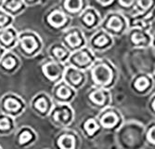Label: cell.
I'll return each mask as SVG.
<instances>
[{
	"label": "cell",
	"mask_w": 155,
	"mask_h": 149,
	"mask_svg": "<svg viewBox=\"0 0 155 149\" xmlns=\"http://www.w3.org/2000/svg\"><path fill=\"white\" fill-rule=\"evenodd\" d=\"M87 72L92 86L109 90L116 86L120 78L116 65L107 58H97Z\"/></svg>",
	"instance_id": "obj_1"
},
{
	"label": "cell",
	"mask_w": 155,
	"mask_h": 149,
	"mask_svg": "<svg viewBox=\"0 0 155 149\" xmlns=\"http://www.w3.org/2000/svg\"><path fill=\"white\" fill-rule=\"evenodd\" d=\"M145 126L137 120L124 121L115 132V143L119 149H145Z\"/></svg>",
	"instance_id": "obj_2"
},
{
	"label": "cell",
	"mask_w": 155,
	"mask_h": 149,
	"mask_svg": "<svg viewBox=\"0 0 155 149\" xmlns=\"http://www.w3.org/2000/svg\"><path fill=\"white\" fill-rule=\"evenodd\" d=\"M44 48L43 39L40 35L30 29H26L19 33L17 45L14 49L24 58L33 59L36 57Z\"/></svg>",
	"instance_id": "obj_3"
},
{
	"label": "cell",
	"mask_w": 155,
	"mask_h": 149,
	"mask_svg": "<svg viewBox=\"0 0 155 149\" xmlns=\"http://www.w3.org/2000/svg\"><path fill=\"white\" fill-rule=\"evenodd\" d=\"M112 37H121L129 29L128 18L121 11H110L102 17L101 27Z\"/></svg>",
	"instance_id": "obj_4"
},
{
	"label": "cell",
	"mask_w": 155,
	"mask_h": 149,
	"mask_svg": "<svg viewBox=\"0 0 155 149\" xmlns=\"http://www.w3.org/2000/svg\"><path fill=\"white\" fill-rule=\"evenodd\" d=\"M43 23L47 28L55 33H63L71 27L72 19L61 10L59 5L49 8L43 15Z\"/></svg>",
	"instance_id": "obj_5"
},
{
	"label": "cell",
	"mask_w": 155,
	"mask_h": 149,
	"mask_svg": "<svg viewBox=\"0 0 155 149\" xmlns=\"http://www.w3.org/2000/svg\"><path fill=\"white\" fill-rule=\"evenodd\" d=\"M50 123L60 130L69 129L75 119V111L71 104L55 103L48 116Z\"/></svg>",
	"instance_id": "obj_6"
},
{
	"label": "cell",
	"mask_w": 155,
	"mask_h": 149,
	"mask_svg": "<svg viewBox=\"0 0 155 149\" xmlns=\"http://www.w3.org/2000/svg\"><path fill=\"white\" fill-rule=\"evenodd\" d=\"M27 104L24 99L15 92L8 91L0 98V113L15 119L25 112Z\"/></svg>",
	"instance_id": "obj_7"
},
{
	"label": "cell",
	"mask_w": 155,
	"mask_h": 149,
	"mask_svg": "<svg viewBox=\"0 0 155 149\" xmlns=\"http://www.w3.org/2000/svg\"><path fill=\"white\" fill-rule=\"evenodd\" d=\"M103 131L116 132L124 123V117L122 112L114 106H109L97 114Z\"/></svg>",
	"instance_id": "obj_8"
},
{
	"label": "cell",
	"mask_w": 155,
	"mask_h": 149,
	"mask_svg": "<svg viewBox=\"0 0 155 149\" xmlns=\"http://www.w3.org/2000/svg\"><path fill=\"white\" fill-rule=\"evenodd\" d=\"M66 64L55 62L48 57L40 63V72L46 82L54 86L63 80Z\"/></svg>",
	"instance_id": "obj_9"
},
{
	"label": "cell",
	"mask_w": 155,
	"mask_h": 149,
	"mask_svg": "<svg viewBox=\"0 0 155 149\" xmlns=\"http://www.w3.org/2000/svg\"><path fill=\"white\" fill-rule=\"evenodd\" d=\"M97 59V54L87 46L74 52H72L66 65L74 67V68L84 72H87Z\"/></svg>",
	"instance_id": "obj_10"
},
{
	"label": "cell",
	"mask_w": 155,
	"mask_h": 149,
	"mask_svg": "<svg viewBox=\"0 0 155 149\" xmlns=\"http://www.w3.org/2000/svg\"><path fill=\"white\" fill-rule=\"evenodd\" d=\"M87 104L98 112L112 104V93L109 90L92 86L86 94Z\"/></svg>",
	"instance_id": "obj_11"
},
{
	"label": "cell",
	"mask_w": 155,
	"mask_h": 149,
	"mask_svg": "<svg viewBox=\"0 0 155 149\" xmlns=\"http://www.w3.org/2000/svg\"><path fill=\"white\" fill-rule=\"evenodd\" d=\"M60 41L69 49L70 52H74L84 47L87 46V38L81 27H69L61 33Z\"/></svg>",
	"instance_id": "obj_12"
},
{
	"label": "cell",
	"mask_w": 155,
	"mask_h": 149,
	"mask_svg": "<svg viewBox=\"0 0 155 149\" xmlns=\"http://www.w3.org/2000/svg\"><path fill=\"white\" fill-rule=\"evenodd\" d=\"M54 149H81L82 138L72 129H63L55 135L53 138Z\"/></svg>",
	"instance_id": "obj_13"
},
{
	"label": "cell",
	"mask_w": 155,
	"mask_h": 149,
	"mask_svg": "<svg viewBox=\"0 0 155 149\" xmlns=\"http://www.w3.org/2000/svg\"><path fill=\"white\" fill-rule=\"evenodd\" d=\"M154 85V76L146 72H139L134 75L129 82L130 90L137 96H146L150 94Z\"/></svg>",
	"instance_id": "obj_14"
},
{
	"label": "cell",
	"mask_w": 155,
	"mask_h": 149,
	"mask_svg": "<svg viewBox=\"0 0 155 149\" xmlns=\"http://www.w3.org/2000/svg\"><path fill=\"white\" fill-rule=\"evenodd\" d=\"M55 103L52 100L50 94L46 91H39L30 101V108L39 117H48Z\"/></svg>",
	"instance_id": "obj_15"
},
{
	"label": "cell",
	"mask_w": 155,
	"mask_h": 149,
	"mask_svg": "<svg viewBox=\"0 0 155 149\" xmlns=\"http://www.w3.org/2000/svg\"><path fill=\"white\" fill-rule=\"evenodd\" d=\"M114 45V38L101 28L97 29L87 39V47L96 54L109 50Z\"/></svg>",
	"instance_id": "obj_16"
},
{
	"label": "cell",
	"mask_w": 155,
	"mask_h": 149,
	"mask_svg": "<svg viewBox=\"0 0 155 149\" xmlns=\"http://www.w3.org/2000/svg\"><path fill=\"white\" fill-rule=\"evenodd\" d=\"M83 31L95 32L101 27L102 17L96 8L88 6L77 18Z\"/></svg>",
	"instance_id": "obj_17"
},
{
	"label": "cell",
	"mask_w": 155,
	"mask_h": 149,
	"mask_svg": "<svg viewBox=\"0 0 155 149\" xmlns=\"http://www.w3.org/2000/svg\"><path fill=\"white\" fill-rule=\"evenodd\" d=\"M50 96L55 103L71 104L77 96V91L62 80L52 86Z\"/></svg>",
	"instance_id": "obj_18"
},
{
	"label": "cell",
	"mask_w": 155,
	"mask_h": 149,
	"mask_svg": "<svg viewBox=\"0 0 155 149\" xmlns=\"http://www.w3.org/2000/svg\"><path fill=\"white\" fill-rule=\"evenodd\" d=\"M79 130L83 136L88 141H93L103 131L97 116L87 115L79 123Z\"/></svg>",
	"instance_id": "obj_19"
},
{
	"label": "cell",
	"mask_w": 155,
	"mask_h": 149,
	"mask_svg": "<svg viewBox=\"0 0 155 149\" xmlns=\"http://www.w3.org/2000/svg\"><path fill=\"white\" fill-rule=\"evenodd\" d=\"M14 133V144L20 149L29 148L38 141V133L30 126H21Z\"/></svg>",
	"instance_id": "obj_20"
},
{
	"label": "cell",
	"mask_w": 155,
	"mask_h": 149,
	"mask_svg": "<svg viewBox=\"0 0 155 149\" xmlns=\"http://www.w3.org/2000/svg\"><path fill=\"white\" fill-rule=\"evenodd\" d=\"M125 35L132 49H148L151 45L150 32L138 28H129Z\"/></svg>",
	"instance_id": "obj_21"
},
{
	"label": "cell",
	"mask_w": 155,
	"mask_h": 149,
	"mask_svg": "<svg viewBox=\"0 0 155 149\" xmlns=\"http://www.w3.org/2000/svg\"><path fill=\"white\" fill-rule=\"evenodd\" d=\"M63 81L70 87H72L74 90L78 91L86 85L87 81V72H84L74 68V67L66 65V69L63 76Z\"/></svg>",
	"instance_id": "obj_22"
},
{
	"label": "cell",
	"mask_w": 155,
	"mask_h": 149,
	"mask_svg": "<svg viewBox=\"0 0 155 149\" xmlns=\"http://www.w3.org/2000/svg\"><path fill=\"white\" fill-rule=\"evenodd\" d=\"M22 65V62L15 50L6 51L0 60V71L6 75H13L17 73Z\"/></svg>",
	"instance_id": "obj_23"
},
{
	"label": "cell",
	"mask_w": 155,
	"mask_h": 149,
	"mask_svg": "<svg viewBox=\"0 0 155 149\" xmlns=\"http://www.w3.org/2000/svg\"><path fill=\"white\" fill-rule=\"evenodd\" d=\"M59 7L71 19L78 18L88 6V0H60Z\"/></svg>",
	"instance_id": "obj_24"
},
{
	"label": "cell",
	"mask_w": 155,
	"mask_h": 149,
	"mask_svg": "<svg viewBox=\"0 0 155 149\" xmlns=\"http://www.w3.org/2000/svg\"><path fill=\"white\" fill-rule=\"evenodd\" d=\"M128 18L129 28H138L150 32L153 22H155V13L151 14H138L133 13Z\"/></svg>",
	"instance_id": "obj_25"
},
{
	"label": "cell",
	"mask_w": 155,
	"mask_h": 149,
	"mask_svg": "<svg viewBox=\"0 0 155 149\" xmlns=\"http://www.w3.org/2000/svg\"><path fill=\"white\" fill-rule=\"evenodd\" d=\"M19 33L20 32L13 26L0 30V46L6 51L14 50L17 45Z\"/></svg>",
	"instance_id": "obj_26"
},
{
	"label": "cell",
	"mask_w": 155,
	"mask_h": 149,
	"mask_svg": "<svg viewBox=\"0 0 155 149\" xmlns=\"http://www.w3.org/2000/svg\"><path fill=\"white\" fill-rule=\"evenodd\" d=\"M70 55H71V52L61 41L52 43L48 49V58L61 63L66 64Z\"/></svg>",
	"instance_id": "obj_27"
},
{
	"label": "cell",
	"mask_w": 155,
	"mask_h": 149,
	"mask_svg": "<svg viewBox=\"0 0 155 149\" xmlns=\"http://www.w3.org/2000/svg\"><path fill=\"white\" fill-rule=\"evenodd\" d=\"M0 8L13 18H16L26 10L27 6L22 0H5Z\"/></svg>",
	"instance_id": "obj_28"
},
{
	"label": "cell",
	"mask_w": 155,
	"mask_h": 149,
	"mask_svg": "<svg viewBox=\"0 0 155 149\" xmlns=\"http://www.w3.org/2000/svg\"><path fill=\"white\" fill-rule=\"evenodd\" d=\"M17 130L15 118L0 113V136L6 137L12 134Z\"/></svg>",
	"instance_id": "obj_29"
},
{
	"label": "cell",
	"mask_w": 155,
	"mask_h": 149,
	"mask_svg": "<svg viewBox=\"0 0 155 149\" xmlns=\"http://www.w3.org/2000/svg\"><path fill=\"white\" fill-rule=\"evenodd\" d=\"M134 13H138V14L155 13V0H136Z\"/></svg>",
	"instance_id": "obj_30"
},
{
	"label": "cell",
	"mask_w": 155,
	"mask_h": 149,
	"mask_svg": "<svg viewBox=\"0 0 155 149\" xmlns=\"http://www.w3.org/2000/svg\"><path fill=\"white\" fill-rule=\"evenodd\" d=\"M144 137L146 145L151 149H155V120H152L145 126Z\"/></svg>",
	"instance_id": "obj_31"
},
{
	"label": "cell",
	"mask_w": 155,
	"mask_h": 149,
	"mask_svg": "<svg viewBox=\"0 0 155 149\" xmlns=\"http://www.w3.org/2000/svg\"><path fill=\"white\" fill-rule=\"evenodd\" d=\"M14 21H15V18H13L12 16L8 14L7 12L0 8V30L13 26Z\"/></svg>",
	"instance_id": "obj_32"
},
{
	"label": "cell",
	"mask_w": 155,
	"mask_h": 149,
	"mask_svg": "<svg viewBox=\"0 0 155 149\" xmlns=\"http://www.w3.org/2000/svg\"><path fill=\"white\" fill-rule=\"evenodd\" d=\"M136 0H114V5L118 7L119 9L126 11V12H131L134 11V6H135Z\"/></svg>",
	"instance_id": "obj_33"
},
{
	"label": "cell",
	"mask_w": 155,
	"mask_h": 149,
	"mask_svg": "<svg viewBox=\"0 0 155 149\" xmlns=\"http://www.w3.org/2000/svg\"><path fill=\"white\" fill-rule=\"evenodd\" d=\"M147 109L149 111V113L155 117V92L152 94V95L149 98L148 103H147Z\"/></svg>",
	"instance_id": "obj_34"
},
{
	"label": "cell",
	"mask_w": 155,
	"mask_h": 149,
	"mask_svg": "<svg viewBox=\"0 0 155 149\" xmlns=\"http://www.w3.org/2000/svg\"><path fill=\"white\" fill-rule=\"evenodd\" d=\"M24 2V4L28 7H35V6H38V5H43L45 4L48 0H22Z\"/></svg>",
	"instance_id": "obj_35"
},
{
	"label": "cell",
	"mask_w": 155,
	"mask_h": 149,
	"mask_svg": "<svg viewBox=\"0 0 155 149\" xmlns=\"http://www.w3.org/2000/svg\"><path fill=\"white\" fill-rule=\"evenodd\" d=\"M94 1L102 8H108L111 5H114V0H94Z\"/></svg>",
	"instance_id": "obj_36"
},
{
	"label": "cell",
	"mask_w": 155,
	"mask_h": 149,
	"mask_svg": "<svg viewBox=\"0 0 155 149\" xmlns=\"http://www.w3.org/2000/svg\"><path fill=\"white\" fill-rule=\"evenodd\" d=\"M150 47L153 49H155V32L153 34H151V45H150Z\"/></svg>",
	"instance_id": "obj_37"
},
{
	"label": "cell",
	"mask_w": 155,
	"mask_h": 149,
	"mask_svg": "<svg viewBox=\"0 0 155 149\" xmlns=\"http://www.w3.org/2000/svg\"><path fill=\"white\" fill-rule=\"evenodd\" d=\"M5 52H6V50H5L1 46H0V60H1V58L3 57V55L5 54Z\"/></svg>",
	"instance_id": "obj_38"
},
{
	"label": "cell",
	"mask_w": 155,
	"mask_h": 149,
	"mask_svg": "<svg viewBox=\"0 0 155 149\" xmlns=\"http://www.w3.org/2000/svg\"><path fill=\"white\" fill-rule=\"evenodd\" d=\"M4 1H5V0H0V8H1V6H2V4H3Z\"/></svg>",
	"instance_id": "obj_39"
},
{
	"label": "cell",
	"mask_w": 155,
	"mask_h": 149,
	"mask_svg": "<svg viewBox=\"0 0 155 149\" xmlns=\"http://www.w3.org/2000/svg\"><path fill=\"white\" fill-rule=\"evenodd\" d=\"M0 149H3V148H2V146H1V145H0Z\"/></svg>",
	"instance_id": "obj_40"
},
{
	"label": "cell",
	"mask_w": 155,
	"mask_h": 149,
	"mask_svg": "<svg viewBox=\"0 0 155 149\" xmlns=\"http://www.w3.org/2000/svg\"><path fill=\"white\" fill-rule=\"evenodd\" d=\"M154 75H155V68H154Z\"/></svg>",
	"instance_id": "obj_41"
},
{
	"label": "cell",
	"mask_w": 155,
	"mask_h": 149,
	"mask_svg": "<svg viewBox=\"0 0 155 149\" xmlns=\"http://www.w3.org/2000/svg\"><path fill=\"white\" fill-rule=\"evenodd\" d=\"M45 149H49V148H45Z\"/></svg>",
	"instance_id": "obj_42"
}]
</instances>
